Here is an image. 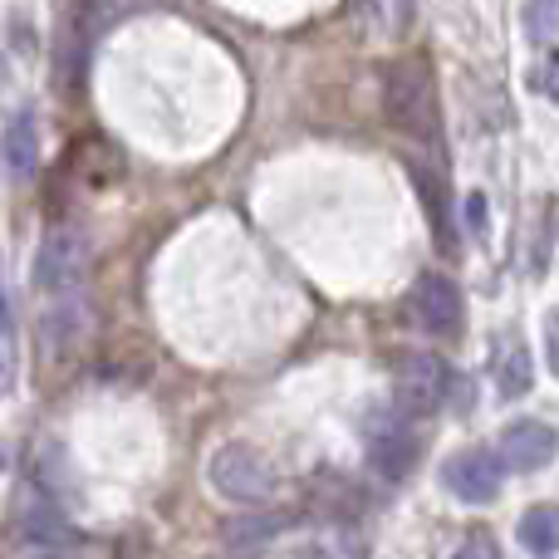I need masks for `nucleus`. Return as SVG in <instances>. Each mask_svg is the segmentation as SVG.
Masks as SVG:
<instances>
[{"mask_svg": "<svg viewBox=\"0 0 559 559\" xmlns=\"http://www.w3.org/2000/svg\"><path fill=\"white\" fill-rule=\"evenodd\" d=\"M388 123L403 128L413 143H442V108H437V79L427 59H397L383 79Z\"/></svg>", "mask_w": 559, "mask_h": 559, "instance_id": "1", "label": "nucleus"}, {"mask_svg": "<svg viewBox=\"0 0 559 559\" xmlns=\"http://www.w3.org/2000/svg\"><path fill=\"white\" fill-rule=\"evenodd\" d=\"M206 481L216 486V491L226 496V501H241V506H261L275 496V466L265 462L255 447L246 442H226L212 452V462H206Z\"/></svg>", "mask_w": 559, "mask_h": 559, "instance_id": "2", "label": "nucleus"}, {"mask_svg": "<svg viewBox=\"0 0 559 559\" xmlns=\"http://www.w3.org/2000/svg\"><path fill=\"white\" fill-rule=\"evenodd\" d=\"M84 275H88V241L79 231H69V226L49 231L35 255V285L59 299V295H74Z\"/></svg>", "mask_w": 559, "mask_h": 559, "instance_id": "3", "label": "nucleus"}, {"mask_svg": "<svg viewBox=\"0 0 559 559\" xmlns=\"http://www.w3.org/2000/svg\"><path fill=\"white\" fill-rule=\"evenodd\" d=\"M452 393V368L437 354H413L397 364V413L403 417H427L447 403Z\"/></svg>", "mask_w": 559, "mask_h": 559, "instance_id": "4", "label": "nucleus"}, {"mask_svg": "<svg viewBox=\"0 0 559 559\" xmlns=\"http://www.w3.org/2000/svg\"><path fill=\"white\" fill-rule=\"evenodd\" d=\"M10 531L20 535L25 545H39V550H69L79 540L74 525L59 515L55 501H45L39 491H20L15 511H10Z\"/></svg>", "mask_w": 559, "mask_h": 559, "instance_id": "5", "label": "nucleus"}, {"mask_svg": "<svg viewBox=\"0 0 559 559\" xmlns=\"http://www.w3.org/2000/svg\"><path fill=\"white\" fill-rule=\"evenodd\" d=\"M417 462V437L407 432L403 417H368V466H373L383 481H403Z\"/></svg>", "mask_w": 559, "mask_h": 559, "instance_id": "6", "label": "nucleus"}, {"mask_svg": "<svg viewBox=\"0 0 559 559\" xmlns=\"http://www.w3.org/2000/svg\"><path fill=\"white\" fill-rule=\"evenodd\" d=\"M442 481H447V491L462 496L466 506H491L496 496H501V456L481 452V447L456 452L452 462L442 466Z\"/></svg>", "mask_w": 559, "mask_h": 559, "instance_id": "7", "label": "nucleus"}, {"mask_svg": "<svg viewBox=\"0 0 559 559\" xmlns=\"http://www.w3.org/2000/svg\"><path fill=\"white\" fill-rule=\"evenodd\" d=\"M559 456V432L540 417H525V423H511L501 437V466L511 472H545Z\"/></svg>", "mask_w": 559, "mask_h": 559, "instance_id": "8", "label": "nucleus"}, {"mask_svg": "<svg viewBox=\"0 0 559 559\" xmlns=\"http://www.w3.org/2000/svg\"><path fill=\"white\" fill-rule=\"evenodd\" d=\"M413 314H417V324L437 338L462 334V289L447 275H423L417 280V295H413Z\"/></svg>", "mask_w": 559, "mask_h": 559, "instance_id": "9", "label": "nucleus"}, {"mask_svg": "<svg viewBox=\"0 0 559 559\" xmlns=\"http://www.w3.org/2000/svg\"><path fill=\"white\" fill-rule=\"evenodd\" d=\"M491 383H496V393L511 397V403L531 393V383H535L531 348L521 344V334H515V329H506V334L496 338V348H491Z\"/></svg>", "mask_w": 559, "mask_h": 559, "instance_id": "10", "label": "nucleus"}, {"mask_svg": "<svg viewBox=\"0 0 559 559\" xmlns=\"http://www.w3.org/2000/svg\"><path fill=\"white\" fill-rule=\"evenodd\" d=\"M0 163H5L10 182H29L39 173V128L29 114H20L15 123L5 128V143H0Z\"/></svg>", "mask_w": 559, "mask_h": 559, "instance_id": "11", "label": "nucleus"}, {"mask_svg": "<svg viewBox=\"0 0 559 559\" xmlns=\"http://www.w3.org/2000/svg\"><path fill=\"white\" fill-rule=\"evenodd\" d=\"M49 348H74L79 338L88 334V299L84 295H59L55 305L45 309V324H39Z\"/></svg>", "mask_w": 559, "mask_h": 559, "instance_id": "12", "label": "nucleus"}, {"mask_svg": "<svg viewBox=\"0 0 559 559\" xmlns=\"http://www.w3.org/2000/svg\"><path fill=\"white\" fill-rule=\"evenodd\" d=\"M515 535H521V545L531 555L550 559L559 550V506H531L521 515V525H515Z\"/></svg>", "mask_w": 559, "mask_h": 559, "instance_id": "13", "label": "nucleus"}, {"mask_svg": "<svg viewBox=\"0 0 559 559\" xmlns=\"http://www.w3.org/2000/svg\"><path fill=\"white\" fill-rule=\"evenodd\" d=\"M358 15H364L368 29H378V35H403L407 20L417 15V0H358Z\"/></svg>", "mask_w": 559, "mask_h": 559, "instance_id": "14", "label": "nucleus"}, {"mask_svg": "<svg viewBox=\"0 0 559 559\" xmlns=\"http://www.w3.org/2000/svg\"><path fill=\"white\" fill-rule=\"evenodd\" d=\"M413 182H417V192H423V202H427V212H432V236H437V251H452V236H447V212H442V182H437L432 173H423V167H413Z\"/></svg>", "mask_w": 559, "mask_h": 559, "instance_id": "15", "label": "nucleus"}, {"mask_svg": "<svg viewBox=\"0 0 559 559\" xmlns=\"http://www.w3.org/2000/svg\"><path fill=\"white\" fill-rule=\"evenodd\" d=\"M15 373H20V348H15V324H10V305L0 295V393L15 388Z\"/></svg>", "mask_w": 559, "mask_h": 559, "instance_id": "16", "label": "nucleus"}, {"mask_svg": "<svg viewBox=\"0 0 559 559\" xmlns=\"http://www.w3.org/2000/svg\"><path fill=\"white\" fill-rule=\"evenodd\" d=\"M525 29H531V39H550L559 29V0H531L525 5Z\"/></svg>", "mask_w": 559, "mask_h": 559, "instance_id": "17", "label": "nucleus"}, {"mask_svg": "<svg viewBox=\"0 0 559 559\" xmlns=\"http://www.w3.org/2000/svg\"><path fill=\"white\" fill-rule=\"evenodd\" d=\"M275 531H280V521H271V515H265V521H241V525H231V545L236 550H246V545H265Z\"/></svg>", "mask_w": 559, "mask_h": 559, "instance_id": "18", "label": "nucleus"}, {"mask_svg": "<svg viewBox=\"0 0 559 559\" xmlns=\"http://www.w3.org/2000/svg\"><path fill=\"white\" fill-rule=\"evenodd\" d=\"M452 559H501V550H496V535L472 531V535H466V545H462V550H456Z\"/></svg>", "mask_w": 559, "mask_h": 559, "instance_id": "19", "label": "nucleus"}, {"mask_svg": "<svg viewBox=\"0 0 559 559\" xmlns=\"http://www.w3.org/2000/svg\"><path fill=\"white\" fill-rule=\"evenodd\" d=\"M545 354H550V373L559 378V309L545 319Z\"/></svg>", "mask_w": 559, "mask_h": 559, "instance_id": "20", "label": "nucleus"}, {"mask_svg": "<svg viewBox=\"0 0 559 559\" xmlns=\"http://www.w3.org/2000/svg\"><path fill=\"white\" fill-rule=\"evenodd\" d=\"M550 94L559 98V55H555V64H550Z\"/></svg>", "mask_w": 559, "mask_h": 559, "instance_id": "21", "label": "nucleus"}]
</instances>
